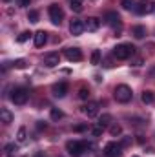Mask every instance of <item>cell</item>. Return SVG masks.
<instances>
[{"label": "cell", "instance_id": "obj_2", "mask_svg": "<svg viewBox=\"0 0 155 157\" xmlns=\"http://www.w3.org/2000/svg\"><path fill=\"white\" fill-rule=\"evenodd\" d=\"M135 49L137 48L133 44H119L117 48H113V55L117 59H120V60H126V59L135 55Z\"/></svg>", "mask_w": 155, "mask_h": 157}, {"label": "cell", "instance_id": "obj_21", "mask_svg": "<svg viewBox=\"0 0 155 157\" xmlns=\"http://www.w3.org/2000/svg\"><path fill=\"white\" fill-rule=\"evenodd\" d=\"M120 6H122L126 11H130V9H135V0H120Z\"/></svg>", "mask_w": 155, "mask_h": 157}, {"label": "cell", "instance_id": "obj_4", "mask_svg": "<svg viewBox=\"0 0 155 157\" xmlns=\"http://www.w3.org/2000/svg\"><path fill=\"white\" fill-rule=\"evenodd\" d=\"M47 13H49V20H51L55 26H60V24H62V20H64V11L60 9V6L51 4L49 9H47Z\"/></svg>", "mask_w": 155, "mask_h": 157}, {"label": "cell", "instance_id": "obj_38", "mask_svg": "<svg viewBox=\"0 0 155 157\" xmlns=\"http://www.w3.org/2000/svg\"><path fill=\"white\" fill-rule=\"evenodd\" d=\"M133 157H137V155H133Z\"/></svg>", "mask_w": 155, "mask_h": 157}, {"label": "cell", "instance_id": "obj_37", "mask_svg": "<svg viewBox=\"0 0 155 157\" xmlns=\"http://www.w3.org/2000/svg\"><path fill=\"white\" fill-rule=\"evenodd\" d=\"M4 2H11V0H4Z\"/></svg>", "mask_w": 155, "mask_h": 157}, {"label": "cell", "instance_id": "obj_24", "mask_svg": "<svg viewBox=\"0 0 155 157\" xmlns=\"http://www.w3.org/2000/svg\"><path fill=\"white\" fill-rule=\"evenodd\" d=\"M64 117V113H62V110H59V108H51V119L53 121H59V119Z\"/></svg>", "mask_w": 155, "mask_h": 157}, {"label": "cell", "instance_id": "obj_9", "mask_svg": "<svg viewBox=\"0 0 155 157\" xmlns=\"http://www.w3.org/2000/svg\"><path fill=\"white\" fill-rule=\"evenodd\" d=\"M84 29H86V26H84V20H78V18H73L71 20V24H70V31H71V35H82L84 33Z\"/></svg>", "mask_w": 155, "mask_h": 157}, {"label": "cell", "instance_id": "obj_29", "mask_svg": "<svg viewBox=\"0 0 155 157\" xmlns=\"http://www.w3.org/2000/svg\"><path fill=\"white\" fill-rule=\"evenodd\" d=\"M13 66H15L17 70H24V68H26V60H24V59H17V60L13 62Z\"/></svg>", "mask_w": 155, "mask_h": 157}, {"label": "cell", "instance_id": "obj_32", "mask_svg": "<svg viewBox=\"0 0 155 157\" xmlns=\"http://www.w3.org/2000/svg\"><path fill=\"white\" fill-rule=\"evenodd\" d=\"M120 144H122V146H130V144H131V137H124Z\"/></svg>", "mask_w": 155, "mask_h": 157}, {"label": "cell", "instance_id": "obj_23", "mask_svg": "<svg viewBox=\"0 0 155 157\" xmlns=\"http://www.w3.org/2000/svg\"><path fill=\"white\" fill-rule=\"evenodd\" d=\"M142 102L144 104H152L153 102V93L152 91H144L142 93Z\"/></svg>", "mask_w": 155, "mask_h": 157}, {"label": "cell", "instance_id": "obj_36", "mask_svg": "<svg viewBox=\"0 0 155 157\" xmlns=\"http://www.w3.org/2000/svg\"><path fill=\"white\" fill-rule=\"evenodd\" d=\"M152 75H153V77H155V66H153V70H152Z\"/></svg>", "mask_w": 155, "mask_h": 157}, {"label": "cell", "instance_id": "obj_26", "mask_svg": "<svg viewBox=\"0 0 155 157\" xmlns=\"http://www.w3.org/2000/svg\"><path fill=\"white\" fill-rule=\"evenodd\" d=\"M89 132H91V135H93V137H100V135H102V132H104V128H102V126H95V128H91Z\"/></svg>", "mask_w": 155, "mask_h": 157}, {"label": "cell", "instance_id": "obj_34", "mask_svg": "<svg viewBox=\"0 0 155 157\" xmlns=\"http://www.w3.org/2000/svg\"><path fill=\"white\" fill-rule=\"evenodd\" d=\"M86 128H88V126H86V124H78V126H75V128H73V130H75V132H84V130H86Z\"/></svg>", "mask_w": 155, "mask_h": 157}, {"label": "cell", "instance_id": "obj_35", "mask_svg": "<svg viewBox=\"0 0 155 157\" xmlns=\"http://www.w3.org/2000/svg\"><path fill=\"white\" fill-rule=\"evenodd\" d=\"M37 128H39V130H46V122H39Z\"/></svg>", "mask_w": 155, "mask_h": 157}, {"label": "cell", "instance_id": "obj_17", "mask_svg": "<svg viewBox=\"0 0 155 157\" xmlns=\"http://www.w3.org/2000/svg\"><path fill=\"white\" fill-rule=\"evenodd\" d=\"M144 35H146V28L144 26H135L133 28V37L135 39H144Z\"/></svg>", "mask_w": 155, "mask_h": 157}, {"label": "cell", "instance_id": "obj_3", "mask_svg": "<svg viewBox=\"0 0 155 157\" xmlns=\"http://www.w3.org/2000/svg\"><path fill=\"white\" fill-rule=\"evenodd\" d=\"M131 97H133V91H131L130 86H126V84H119V86L115 88V99L119 101V102L126 104V102L131 101Z\"/></svg>", "mask_w": 155, "mask_h": 157}, {"label": "cell", "instance_id": "obj_13", "mask_svg": "<svg viewBox=\"0 0 155 157\" xmlns=\"http://www.w3.org/2000/svg\"><path fill=\"white\" fill-rule=\"evenodd\" d=\"M104 20H106V24H108V26H112V28H117V26H120V17L117 15L115 11H110V13H106Z\"/></svg>", "mask_w": 155, "mask_h": 157}, {"label": "cell", "instance_id": "obj_15", "mask_svg": "<svg viewBox=\"0 0 155 157\" xmlns=\"http://www.w3.org/2000/svg\"><path fill=\"white\" fill-rule=\"evenodd\" d=\"M33 37H35V46H37V48H42V46L47 42V33H46V31H37Z\"/></svg>", "mask_w": 155, "mask_h": 157}, {"label": "cell", "instance_id": "obj_28", "mask_svg": "<svg viewBox=\"0 0 155 157\" xmlns=\"http://www.w3.org/2000/svg\"><path fill=\"white\" fill-rule=\"evenodd\" d=\"M28 18H29V22H39V11H29L28 13Z\"/></svg>", "mask_w": 155, "mask_h": 157}, {"label": "cell", "instance_id": "obj_31", "mask_svg": "<svg viewBox=\"0 0 155 157\" xmlns=\"http://www.w3.org/2000/svg\"><path fill=\"white\" fill-rule=\"evenodd\" d=\"M4 152H6V154H9V155H11L13 152H17V146H15V143H9V144H6V146H4Z\"/></svg>", "mask_w": 155, "mask_h": 157}, {"label": "cell", "instance_id": "obj_8", "mask_svg": "<svg viewBox=\"0 0 155 157\" xmlns=\"http://www.w3.org/2000/svg\"><path fill=\"white\" fill-rule=\"evenodd\" d=\"M64 55H66V59H68L70 62H80V60H82V51H80L78 48H68V49L64 51Z\"/></svg>", "mask_w": 155, "mask_h": 157}, {"label": "cell", "instance_id": "obj_7", "mask_svg": "<svg viewBox=\"0 0 155 157\" xmlns=\"http://www.w3.org/2000/svg\"><path fill=\"white\" fill-rule=\"evenodd\" d=\"M135 11L139 15H150L155 11V2L153 0H139V4L135 6Z\"/></svg>", "mask_w": 155, "mask_h": 157}, {"label": "cell", "instance_id": "obj_14", "mask_svg": "<svg viewBox=\"0 0 155 157\" xmlns=\"http://www.w3.org/2000/svg\"><path fill=\"white\" fill-rule=\"evenodd\" d=\"M66 93H68V84L66 82H59V84L53 86V95L55 97L62 99V97H66Z\"/></svg>", "mask_w": 155, "mask_h": 157}, {"label": "cell", "instance_id": "obj_22", "mask_svg": "<svg viewBox=\"0 0 155 157\" xmlns=\"http://www.w3.org/2000/svg\"><path fill=\"white\" fill-rule=\"evenodd\" d=\"M110 133H112L113 137L120 135V133H122V126H120V124H112V126H110Z\"/></svg>", "mask_w": 155, "mask_h": 157}, {"label": "cell", "instance_id": "obj_18", "mask_svg": "<svg viewBox=\"0 0 155 157\" xmlns=\"http://www.w3.org/2000/svg\"><path fill=\"white\" fill-rule=\"evenodd\" d=\"M110 122H112V115H110V113H102V115L99 117V126H102V128L110 126Z\"/></svg>", "mask_w": 155, "mask_h": 157}, {"label": "cell", "instance_id": "obj_25", "mask_svg": "<svg viewBox=\"0 0 155 157\" xmlns=\"http://www.w3.org/2000/svg\"><path fill=\"white\" fill-rule=\"evenodd\" d=\"M88 97H89V90H88V88H80V90H78V99L86 101Z\"/></svg>", "mask_w": 155, "mask_h": 157}, {"label": "cell", "instance_id": "obj_1", "mask_svg": "<svg viewBox=\"0 0 155 157\" xmlns=\"http://www.w3.org/2000/svg\"><path fill=\"white\" fill-rule=\"evenodd\" d=\"M88 148H91V144H88L84 141H68L66 143V150L71 157H80Z\"/></svg>", "mask_w": 155, "mask_h": 157}, {"label": "cell", "instance_id": "obj_5", "mask_svg": "<svg viewBox=\"0 0 155 157\" xmlns=\"http://www.w3.org/2000/svg\"><path fill=\"white\" fill-rule=\"evenodd\" d=\"M28 97H29V93H28L26 88H17V90H13V93H11V101H13L15 104H18V106L26 104V102H28Z\"/></svg>", "mask_w": 155, "mask_h": 157}, {"label": "cell", "instance_id": "obj_12", "mask_svg": "<svg viewBox=\"0 0 155 157\" xmlns=\"http://www.w3.org/2000/svg\"><path fill=\"white\" fill-rule=\"evenodd\" d=\"M82 112H84L88 117H97V115H99V102H88V104L82 108Z\"/></svg>", "mask_w": 155, "mask_h": 157}, {"label": "cell", "instance_id": "obj_33", "mask_svg": "<svg viewBox=\"0 0 155 157\" xmlns=\"http://www.w3.org/2000/svg\"><path fill=\"white\" fill-rule=\"evenodd\" d=\"M29 4H31V0H18V6L20 7H28Z\"/></svg>", "mask_w": 155, "mask_h": 157}, {"label": "cell", "instance_id": "obj_6", "mask_svg": "<svg viewBox=\"0 0 155 157\" xmlns=\"http://www.w3.org/2000/svg\"><path fill=\"white\" fill-rule=\"evenodd\" d=\"M122 144L120 143H115V141H112V143H108L106 146H104V155L106 157H120L122 155Z\"/></svg>", "mask_w": 155, "mask_h": 157}, {"label": "cell", "instance_id": "obj_10", "mask_svg": "<svg viewBox=\"0 0 155 157\" xmlns=\"http://www.w3.org/2000/svg\"><path fill=\"white\" fill-rule=\"evenodd\" d=\"M59 64H60V55L59 53H47L44 57V66L46 68H55Z\"/></svg>", "mask_w": 155, "mask_h": 157}, {"label": "cell", "instance_id": "obj_19", "mask_svg": "<svg viewBox=\"0 0 155 157\" xmlns=\"http://www.w3.org/2000/svg\"><path fill=\"white\" fill-rule=\"evenodd\" d=\"M70 7H71V11L80 13V11L84 9V6H82V0H70Z\"/></svg>", "mask_w": 155, "mask_h": 157}, {"label": "cell", "instance_id": "obj_16", "mask_svg": "<svg viewBox=\"0 0 155 157\" xmlns=\"http://www.w3.org/2000/svg\"><path fill=\"white\" fill-rule=\"evenodd\" d=\"M0 119H2V122H4V124H9V122L13 121V115H11V112H9V110H6V108H4V110H0Z\"/></svg>", "mask_w": 155, "mask_h": 157}, {"label": "cell", "instance_id": "obj_30", "mask_svg": "<svg viewBox=\"0 0 155 157\" xmlns=\"http://www.w3.org/2000/svg\"><path fill=\"white\" fill-rule=\"evenodd\" d=\"M17 141H18V143H24V141H26V128H20V130H18Z\"/></svg>", "mask_w": 155, "mask_h": 157}, {"label": "cell", "instance_id": "obj_20", "mask_svg": "<svg viewBox=\"0 0 155 157\" xmlns=\"http://www.w3.org/2000/svg\"><path fill=\"white\" fill-rule=\"evenodd\" d=\"M91 64H93V66H99V64H100V51H99V49H95V51L91 53Z\"/></svg>", "mask_w": 155, "mask_h": 157}, {"label": "cell", "instance_id": "obj_11", "mask_svg": "<svg viewBox=\"0 0 155 157\" xmlns=\"http://www.w3.org/2000/svg\"><path fill=\"white\" fill-rule=\"evenodd\" d=\"M84 26H86V29L88 31H97L99 29V26H100V20L97 18V17H88L86 20H84Z\"/></svg>", "mask_w": 155, "mask_h": 157}, {"label": "cell", "instance_id": "obj_27", "mask_svg": "<svg viewBox=\"0 0 155 157\" xmlns=\"http://www.w3.org/2000/svg\"><path fill=\"white\" fill-rule=\"evenodd\" d=\"M31 35H33V33H31V31H22V33H20V35H18V37H17V40H18V42H26V40L29 39V37H31Z\"/></svg>", "mask_w": 155, "mask_h": 157}]
</instances>
